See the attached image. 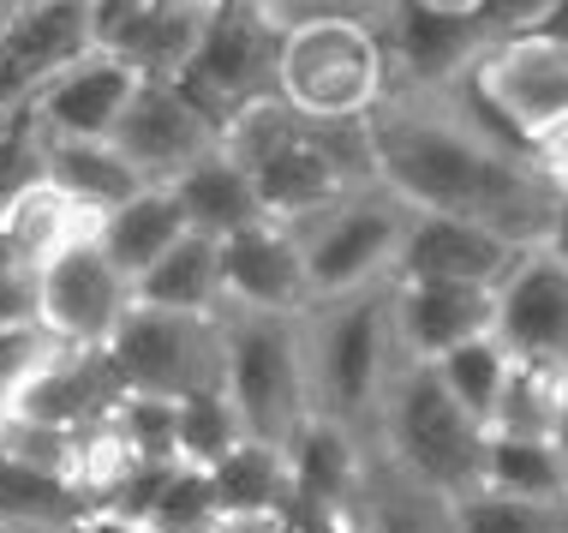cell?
Instances as JSON below:
<instances>
[{"mask_svg":"<svg viewBox=\"0 0 568 533\" xmlns=\"http://www.w3.org/2000/svg\"><path fill=\"white\" fill-rule=\"evenodd\" d=\"M389 84L383 30L365 19H305L282 37V102L312 120H365Z\"/></svg>","mask_w":568,"mask_h":533,"instance_id":"obj_7","label":"cell"},{"mask_svg":"<svg viewBox=\"0 0 568 533\" xmlns=\"http://www.w3.org/2000/svg\"><path fill=\"white\" fill-rule=\"evenodd\" d=\"M216 19H222V0H156V7L132 24V37L120 42L114 54L126 60L138 79L180 84L192 72V60L204 54Z\"/></svg>","mask_w":568,"mask_h":533,"instance_id":"obj_22","label":"cell"},{"mask_svg":"<svg viewBox=\"0 0 568 533\" xmlns=\"http://www.w3.org/2000/svg\"><path fill=\"white\" fill-rule=\"evenodd\" d=\"M72 533H138V527H132V522H120V515H109V510H90Z\"/></svg>","mask_w":568,"mask_h":533,"instance_id":"obj_40","label":"cell"},{"mask_svg":"<svg viewBox=\"0 0 568 533\" xmlns=\"http://www.w3.org/2000/svg\"><path fill=\"white\" fill-rule=\"evenodd\" d=\"M7 120H12V114H0V139H7Z\"/></svg>","mask_w":568,"mask_h":533,"instance_id":"obj_45","label":"cell"},{"mask_svg":"<svg viewBox=\"0 0 568 533\" xmlns=\"http://www.w3.org/2000/svg\"><path fill=\"white\" fill-rule=\"evenodd\" d=\"M467 533H568V497H509V492H473L460 497Z\"/></svg>","mask_w":568,"mask_h":533,"instance_id":"obj_33","label":"cell"},{"mask_svg":"<svg viewBox=\"0 0 568 533\" xmlns=\"http://www.w3.org/2000/svg\"><path fill=\"white\" fill-rule=\"evenodd\" d=\"M485 492H509V497H568V462H562L557 438H503V432H490Z\"/></svg>","mask_w":568,"mask_h":533,"instance_id":"obj_30","label":"cell"},{"mask_svg":"<svg viewBox=\"0 0 568 533\" xmlns=\"http://www.w3.org/2000/svg\"><path fill=\"white\" fill-rule=\"evenodd\" d=\"M353 533H467L460 527V497L437 492V485L402 474L377 444L365 455V474H359V492H353L347 510Z\"/></svg>","mask_w":568,"mask_h":533,"instance_id":"obj_20","label":"cell"},{"mask_svg":"<svg viewBox=\"0 0 568 533\" xmlns=\"http://www.w3.org/2000/svg\"><path fill=\"white\" fill-rule=\"evenodd\" d=\"M60 348L67 342H60L42 318H30V324H0V425L12 420V408L24 402V390L60 360Z\"/></svg>","mask_w":568,"mask_h":533,"instance_id":"obj_32","label":"cell"},{"mask_svg":"<svg viewBox=\"0 0 568 533\" xmlns=\"http://www.w3.org/2000/svg\"><path fill=\"white\" fill-rule=\"evenodd\" d=\"M132 306H138V288L102 252L97 234L72 240L67 252H54L42 264V324L67 348H109Z\"/></svg>","mask_w":568,"mask_h":533,"instance_id":"obj_10","label":"cell"},{"mask_svg":"<svg viewBox=\"0 0 568 533\" xmlns=\"http://www.w3.org/2000/svg\"><path fill=\"white\" fill-rule=\"evenodd\" d=\"M365 132L377 180H389L413 210L467 217L520 252L545 247L562 187L532 162L527 139L503 127L473 79L449 90L389 84V97L365 114Z\"/></svg>","mask_w":568,"mask_h":533,"instance_id":"obj_1","label":"cell"},{"mask_svg":"<svg viewBox=\"0 0 568 533\" xmlns=\"http://www.w3.org/2000/svg\"><path fill=\"white\" fill-rule=\"evenodd\" d=\"M419 7H437V12H473L479 0H419Z\"/></svg>","mask_w":568,"mask_h":533,"instance_id":"obj_43","label":"cell"},{"mask_svg":"<svg viewBox=\"0 0 568 533\" xmlns=\"http://www.w3.org/2000/svg\"><path fill=\"white\" fill-rule=\"evenodd\" d=\"M545 37H562V42H568V0H562V7H557V12H550V24H545Z\"/></svg>","mask_w":568,"mask_h":533,"instance_id":"obj_42","label":"cell"},{"mask_svg":"<svg viewBox=\"0 0 568 533\" xmlns=\"http://www.w3.org/2000/svg\"><path fill=\"white\" fill-rule=\"evenodd\" d=\"M30 7H37V0H0V37H7V30L19 24L24 12H30Z\"/></svg>","mask_w":568,"mask_h":533,"instance_id":"obj_41","label":"cell"},{"mask_svg":"<svg viewBox=\"0 0 568 533\" xmlns=\"http://www.w3.org/2000/svg\"><path fill=\"white\" fill-rule=\"evenodd\" d=\"M150 7H156V0H90V30H97V49L114 54Z\"/></svg>","mask_w":568,"mask_h":533,"instance_id":"obj_37","label":"cell"},{"mask_svg":"<svg viewBox=\"0 0 568 533\" xmlns=\"http://www.w3.org/2000/svg\"><path fill=\"white\" fill-rule=\"evenodd\" d=\"M222 150L252 174L257 198H264V217L287 228L317 217L353 180L377 174L365 120H312L282 97L240 109L222 127Z\"/></svg>","mask_w":568,"mask_h":533,"instance_id":"obj_2","label":"cell"},{"mask_svg":"<svg viewBox=\"0 0 568 533\" xmlns=\"http://www.w3.org/2000/svg\"><path fill=\"white\" fill-rule=\"evenodd\" d=\"M240 438H245V425L234 414V402H227V390H210V395L180 402V455H186V462L216 467Z\"/></svg>","mask_w":568,"mask_h":533,"instance_id":"obj_34","label":"cell"},{"mask_svg":"<svg viewBox=\"0 0 568 533\" xmlns=\"http://www.w3.org/2000/svg\"><path fill=\"white\" fill-rule=\"evenodd\" d=\"M97 54L90 0H37L19 24L0 37V114L30 109L60 72Z\"/></svg>","mask_w":568,"mask_h":533,"instance_id":"obj_13","label":"cell"},{"mask_svg":"<svg viewBox=\"0 0 568 533\" xmlns=\"http://www.w3.org/2000/svg\"><path fill=\"white\" fill-rule=\"evenodd\" d=\"M138 288V306H168V312H222L227 306V276H222V234L186 228L168 247Z\"/></svg>","mask_w":568,"mask_h":533,"instance_id":"obj_24","label":"cell"},{"mask_svg":"<svg viewBox=\"0 0 568 533\" xmlns=\"http://www.w3.org/2000/svg\"><path fill=\"white\" fill-rule=\"evenodd\" d=\"M568 402V365L550 360H509V384L497 395V414H490V432L503 438H550L557 432V414Z\"/></svg>","mask_w":568,"mask_h":533,"instance_id":"obj_29","label":"cell"},{"mask_svg":"<svg viewBox=\"0 0 568 533\" xmlns=\"http://www.w3.org/2000/svg\"><path fill=\"white\" fill-rule=\"evenodd\" d=\"M300 336L305 372H312V408L372 438L383 390H389L395 365L407 360L402 324H395V276L335 300H312L300 312Z\"/></svg>","mask_w":568,"mask_h":533,"instance_id":"obj_3","label":"cell"},{"mask_svg":"<svg viewBox=\"0 0 568 533\" xmlns=\"http://www.w3.org/2000/svg\"><path fill=\"white\" fill-rule=\"evenodd\" d=\"M138 90H144V79H138L126 60L97 49L72 72H60L30 109H37V120L54 132V139H114Z\"/></svg>","mask_w":568,"mask_h":533,"instance_id":"obj_19","label":"cell"},{"mask_svg":"<svg viewBox=\"0 0 568 533\" xmlns=\"http://www.w3.org/2000/svg\"><path fill=\"white\" fill-rule=\"evenodd\" d=\"M0 533H12V527H0Z\"/></svg>","mask_w":568,"mask_h":533,"instance_id":"obj_46","label":"cell"},{"mask_svg":"<svg viewBox=\"0 0 568 533\" xmlns=\"http://www.w3.org/2000/svg\"><path fill=\"white\" fill-rule=\"evenodd\" d=\"M222 276H227V306H245V312H305L312 306L300 234L275 217H257L252 228L222 240Z\"/></svg>","mask_w":568,"mask_h":533,"instance_id":"obj_16","label":"cell"},{"mask_svg":"<svg viewBox=\"0 0 568 533\" xmlns=\"http://www.w3.org/2000/svg\"><path fill=\"white\" fill-rule=\"evenodd\" d=\"M114 144H120V157L150 180V187H174L186 169H197L204 157H216V150H222V127L197 109L180 84L144 79V90L132 97L126 120H120Z\"/></svg>","mask_w":568,"mask_h":533,"instance_id":"obj_12","label":"cell"},{"mask_svg":"<svg viewBox=\"0 0 568 533\" xmlns=\"http://www.w3.org/2000/svg\"><path fill=\"white\" fill-rule=\"evenodd\" d=\"M372 444L389 455L402 474L437 485L449 497L485 492V455H490V425L473 420L443 384L432 360H402L377 402Z\"/></svg>","mask_w":568,"mask_h":533,"instance_id":"obj_4","label":"cell"},{"mask_svg":"<svg viewBox=\"0 0 568 533\" xmlns=\"http://www.w3.org/2000/svg\"><path fill=\"white\" fill-rule=\"evenodd\" d=\"M227 330V402L245 425V438L294 444L312 408V372H305L300 312H245L222 306Z\"/></svg>","mask_w":568,"mask_h":533,"instance_id":"obj_6","label":"cell"},{"mask_svg":"<svg viewBox=\"0 0 568 533\" xmlns=\"http://www.w3.org/2000/svg\"><path fill=\"white\" fill-rule=\"evenodd\" d=\"M509 360L515 354L497 342V330H490V336H473V342L449 348V354L432 360V365L443 372V384L455 390V402L467 408L473 420L490 425V414H497V395H503V384H509Z\"/></svg>","mask_w":568,"mask_h":533,"instance_id":"obj_31","label":"cell"},{"mask_svg":"<svg viewBox=\"0 0 568 533\" xmlns=\"http://www.w3.org/2000/svg\"><path fill=\"white\" fill-rule=\"evenodd\" d=\"M527 150H532V162H539L557 187H568V114L550 120V127H539V132H527Z\"/></svg>","mask_w":568,"mask_h":533,"instance_id":"obj_38","label":"cell"},{"mask_svg":"<svg viewBox=\"0 0 568 533\" xmlns=\"http://www.w3.org/2000/svg\"><path fill=\"white\" fill-rule=\"evenodd\" d=\"M365 455H372V438L353 432V425H342V420L312 414L300 425V438L287 444L294 492H300V522H324V515L353 504L359 474H365Z\"/></svg>","mask_w":568,"mask_h":533,"instance_id":"obj_21","label":"cell"},{"mask_svg":"<svg viewBox=\"0 0 568 533\" xmlns=\"http://www.w3.org/2000/svg\"><path fill=\"white\" fill-rule=\"evenodd\" d=\"M479 97L497 109L509 132H539L568 114V42L562 37H515L473 72Z\"/></svg>","mask_w":568,"mask_h":533,"instance_id":"obj_14","label":"cell"},{"mask_svg":"<svg viewBox=\"0 0 568 533\" xmlns=\"http://www.w3.org/2000/svg\"><path fill=\"white\" fill-rule=\"evenodd\" d=\"M186 228L192 222H186V210H180V192L174 187H144L138 198H126L120 210L102 217L97 240H102V252H109L114 264L138 282L180 234H186Z\"/></svg>","mask_w":568,"mask_h":533,"instance_id":"obj_27","label":"cell"},{"mask_svg":"<svg viewBox=\"0 0 568 533\" xmlns=\"http://www.w3.org/2000/svg\"><path fill=\"white\" fill-rule=\"evenodd\" d=\"M545 252H557L562 264H568V187H562V204H557V217H550V234H545Z\"/></svg>","mask_w":568,"mask_h":533,"instance_id":"obj_39","label":"cell"},{"mask_svg":"<svg viewBox=\"0 0 568 533\" xmlns=\"http://www.w3.org/2000/svg\"><path fill=\"white\" fill-rule=\"evenodd\" d=\"M550 438H557V450H562V462H568V402H562V414H557V432H550Z\"/></svg>","mask_w":568,"mask_h":533,"instance_id":"obj_44","label":"cell"},{"mask_svg":"<svg viewBox=\"0 0 568 533\" xmlns=\"http://www.w3.org/2000/svg\"><path fill=\"white\" fill-rule=\"evenodd\" d=\"M49 180L79 210H90L97 222L150 187V180L120 157L114 139H54V132H49Z\"/></svg>","mask_w":568,"mask_h":533,"instance_id":"obj_25","label":"cell"},{"mask_svg":"<svg viewBox=\"0 0 568 533\" xmlns=\"http://www.w3.org/2000/svg\"><path fill=\"white\" fill-rule=\"evenodd\" d=\"M497 342L509 354L568 365V264L545 247H527L497 282Z\"/></svg>","mask_w":568,"mask_h":533,"instance_id":"obj_15","label":"cell"},{"mask_svg":"<svg viewBox=\"0 0 568 533\" xmlns=\"http://www.w3.org/2000/svg\"><path fill=\"white\" fill-rule=\"evenodd\" d=\"M557 7H562V0H479L473 19H479L497 42H515V37H539Z\"/></svg>","mask_w":568,"mask_h":533,"instance_id":"obj_36","label":"cell"},{"mask_svg":"<svg viewBox=\"0 0 568 533\" xmlns=\"http://www.w3.org/2000/svg\"><path fill=\"white\" fill-rule=\"evenodd\" d=\"M109 360L126 390L192 402V395L227 390V330L222 312H168V306H132L114 330Z\"/></svg>","mask_w":568,"mask_h":533,"instance_id":"obj_8","label":"cell"},{"mask_svg":"<svg viewBox=\"0 0 568 533\" xmlns=\"http://www.w3.org/2000/svg\"><path fill=\"white\" fill-rule=\"evenodd\" d=\"M90 515V497L67 467L0 450V527L12 533H72Z\"/></svg>","mask_w":568,"mask_h":533,"instance_id":"obj_23","label":"cell"},{"mask_svg":"<svg viewBox=\"0 0 568 533\" xmlns=\"http://www.w3.org/2000/svg\"><path fill=\"white\" fill-rule=\"evenodd\" d=\"M174 192H180L186 222L204 228V234H222V240L264 217V198H257L252 174H245L227 150H216V157H204L197 169H186L174 180Z\"/></svg>","mask_w":568,"mask_h":533,"instance_id":"obj_28","label":"cell"},{"mask_svg":"<svg viewBox=\"0 0 568 533\" xmlns=\"http://www.w3.org/2000/svg\"><path fill=\"white\" fill-rule=\"evenodd\" d=\"M282 37L287 30L264 12V0H222V19L210 30L204 54L192 60V72L180 79V90L216 127H227L240 109L282 97Z\"/></svg>","mask_w":568,"mask_h":533,"instance_id":"obj_9","label":"cell"},{"mask_svg":"<svg viewBox=\"0 0 568 533\" xmlns=\"http://www.w3.org/2000/svg\"><path fill=\"white\" fill-rule=\"evenodd\" d=\"M407 228H413V204L377 174L353 180L317 217L294 222L312 300H335V294H353V288L389 282L402 270Z\"/></svg>","mask_w":568,"mask_h":533,"instance_id":"obj_5","label":"cell"},{"mask_svg":"<svg viewBox=\"0 0 568 533\" xmlns=\"http://www.w3.org/2000/svg\"><path fill=\"white\" fill-rule=\"evenodd\" d=\"M383 49H389L395 84L449 90V84H467L503 42L473 12H437V7H419V0H395L389 24H383Z\"/></svg>","mask_w":568,"mask_h":533,"instance_id":"obj_11","label":"cell"},{"mask_svg":"<svg viewBox=\"0 0 568 533\" xmlns=\"http://www.w3.org/2000/svg\"><path fill=\"white\" fill-rule=\"evenodd\" d=\"M520 247L467 217H437V210H413L402 270L395 276H425V282H479L497 288L515 270Z\"/></svg>","mask_w":568,"mask_h":533,"instance_id":"obj_18","label":"cell"},{"mask_svg":"<svg viewBox=\"0 0 568 533\" xmlns=\"http://www.w3.org/2000/svg\"><path fill=\"white\" fill-rule=\"evenodd\" d=\"M395 324L413 360H443L449 348L497 330V288L395 276Z\"/></svg>","mask_w":568,"mask_h":533,"instance_id":"obj_17","label":"cell"},{"mask_svg":"<svg viewBox=\"0 0 568 533\" xmlns=\"http://www.w3.org/2000/svg\"><path fill=\"white\" fill-rule=\"evenodd\" d=\"M42 318V264L0 228V324Z\"/></svg>","mask_w":568,"mask_h":533,"instance_id":"obj_35","label":"cell"},{"mask_svg":"<svg viewBox=\"0 0 568 533\" xmlns=\"http://www.w3.org/2000/svg\"><path fill=\"white\" fill-rule=\"evenodd\" d=\"M210 480H216V504L227 515H300L294 462H287L282 444L240 438V444L210 467Z\"/></svg>","mask_w":568,"mask_h":533,"instance_id":"obj_26","label":"cell"}]
</instances>
